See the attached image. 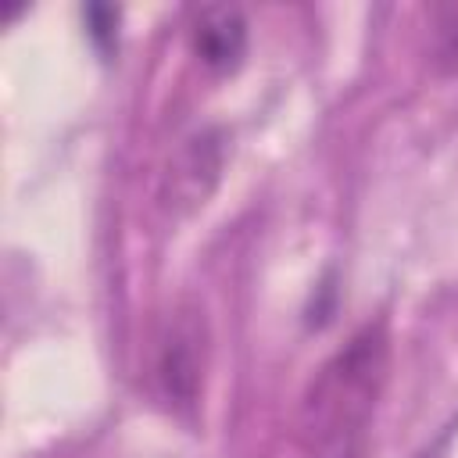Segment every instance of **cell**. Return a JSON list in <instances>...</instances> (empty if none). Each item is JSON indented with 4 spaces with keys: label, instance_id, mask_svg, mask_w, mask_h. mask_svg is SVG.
I'll return each instance as SVG.
<instances>
[{
    "label": "cell",
    "instance_id": "obj_1",
    "mask_svg": "<svg viewBox=\"0 0 458 458\" xmlns=\"http://www.w3.org/2000/svg\"><path fill=\"white\" fill-rule=\"evenodd\" d=\"M390 376V333L383 322L361 326L301 397V444L311 458H361Z\"/></svg>",
    "mask_w": 458,
    "mask_h": 458
},
{
    "label": "cell",
    "instance_id": "obj_2",
    "mask_svg": "<svg viewBox=\"0 0 458 458\" xmlns=\"http://www.w3.org/2000/svg\"><path fill=\"white\" fill-rule=\"evenodd\" d=\"M204 354H208V329L197 308H179L157 344L154 379L168 404L193 408L204 379Z\"/></svg>",
    "mask_w": 458,
    "mask_h": 458
},
{
    "label": "cell",
    "instance_id": "obj_3",
    "mask_svg": "<svg viewBox=\"0 0 458 458\" xmlns=\"http://www.w3.org/2000/svg\"><path fill=\"white\" fill-rule=\"evenodd\" d=\"M218 175H222V136L215 129H200L172 157L161 197L172 211H193L211 197Z\"/></svg>",
    "mask_w": 458,
    "mask_h": 458
},
{
    "label": "cell",
    "instance_id": "obj_4",
    "mask_svg": "<svg viewBox=\"0 0 458 458\" xmlns=\"http://www.w3.org/2000/svg\"><path fill=\"white\" fill-rule=\"evenodd\" d=\"M190 50L193 57L225 75L236 72L247 54V18L233 4H204L190 18Z\"/></svg>",
    "mask_w": 458,
    "mask_h": 458
},
{
    "label": "cell",
    "instance_id": "obj_5",
    "mask_svg": "<svg viewBox=\"0 0 458 458\" xmlns=\"http://www.w3.org/2000/svg\"><path fill=\"white\" fill-rule=\"evenodd\" d=\"M437 61L444 68H458V7H437Z\"/></svg>",
    "mask_w": 458,
    "mask_h": 458
},
{
    "label": "cell",
    "instance_id": "obj_6",
    "mask_svg": "<svg viewBox=\"0 0 458 458\" xmlns=\"http://www.w3.org/2000/svg\"><path fill=\"white\" fill-rule=\"evenodd\" d=\"M118 11H111V7H86V32H89V39L97 43V50H111L114 47V36H118Z\"/></svg>",
    "mask_w": 458,
    "mask_h": 458
}]
</instances>
